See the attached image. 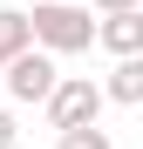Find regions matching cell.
<instances>
[{
  "instance_id": "cell-6",
  "label": "cell",
  "mask_w": 143,
  "mask_h": 149,
  "mask_svg": "<svg viewBox=\"0 0 143 149\" xmlns=\"http://www.w3.org/2000/svg\"><path fill=\"white\" fill-rule=\"evenodd\" d=\"M20 47H34L27 14H20V7H0V54H20Z\"/></svg>"
},
{
  "instance_id": "cell-9",
  "label": "cell",
  "mask_w": 143,
  "mask_h": 149,
  "mask_svg": "<svg viewBox=\"0 0 143 149\" xmlns=\"http://www.w3.org/2000/svg\"><path fill=\"white\" fill-rule=\"evenodd\" d=\"M123 7H143V0H95V14H123Z\"/></svg>"
},
{
  "instance_id": "cell-3",
  "label": "cell",
  "mask_w": 143,
  "mask_h": 149,
  "mask_svg": "<svg viewBox=\"0 0 143 149\" xmlns=\"http://www.w3.org/2000/svg\"><path fill=\"white\" fill-rule=\"evenodd\" d=\"M0 68H7V95L14 102H48V88L61 81V68H55L48 47H20V54H7Z\"/></svg>"
},
{
  "instance_id": "cell-4",
  "label": "cell",
  "mask_w": 143,
  "mask_h": 149,
  "mask_svg": "<svg viewBox=\"0 0 143 149\" xmlns=\"http://www.w3.org/2000/svg\"><path fill=\"white\" fill-rule=\"evenodd\" d=\"M95 41H102L109 54H143V7L102 14V20H95Z\"/></svg>"
},
{
  "instance_id": "cell-7",
  "label": "cell",
  "mask_w": 143,
  "mask_h": 149,
  "mask_svg": "<svg viewBox=\"0 0 143 149\" xmlns=\"http://www.w3.org/2000/svg\"><path fill=\"white\" fill-rule=\"evenodd\" d=\"M55 149H116V142H109V129L82 122V129H61V136H55Z\"/></svg>"
},
{
  "instance_id": "cell-5",
  "label": "cell",
  "mask_w": 143,
  "mask_h": 149,
  "mask_svg": "<svg viewBox=\"0 0 143 149\" xmlns=\"http://www.w3.org/2000/svg\"><path fill=\"white\" fill-rule=\"evenodd\" d=\"M102 102H123V109L143 102V54H116L109 81H102Z\"/></svg>"
},
{
  "instance_id": "cell-8",
  "label": "cell",
  "mask_w": 143,
  "mask_h": 149,
  "mask_svg": "<svg viewBox=\"0 0 143 149\" xmlns=\"http://www.w3.org/2000/svg\"><path fill=\"white\" fill-rule=\"evenodd\" d=\"M14 142H20V122H14L7 109H0V149H14Z\"/></svg>"
},
{
  "instance_id": "cell-2",
  "label": "cell",
  "mask_w": 143,
  "mask_h": 149,
  "mask_svg": "<svg viewBox=\"0 0 143 149\" xmlns=\"http://www.w3.org/2000/svg\"><path fill=\"white\" fill-rule=\"evenodd\" d=\"M95 115H102V88H95L89 74H61V81L48 88V129H82Z\"/></svg>"
},
{
  "instance_id": "cell-1",
  "label": "cell",
  "mask_w": 143,
  "mask_h": 149,
  "mask_svg": "<svg viewBox=\"0 0 143 149\" xmlns=\"http://www.w3.org/2000/svg\"><path fill=\"white\" fill-rule=\"evenodd\" d=\"M27 34H34V47H48V54H82V47L95 41V20H89V7L41 0V7L27 14Z\"/></svg>"
},
{
  "instance_id": "cell-10",
  "label": "cell",
  "mask_w": 143,
  "mask_h": 149,
  "mask_svg": "<svg viewBox=\"0 0 143 149\" xmlns=\"http://www.w3.org/2000/svg\"><path fill=\"white\" fill-rule=\"evenodd\" d=\"M0 61H7V54H0Z\"/></svg>"
}]
</instances>
